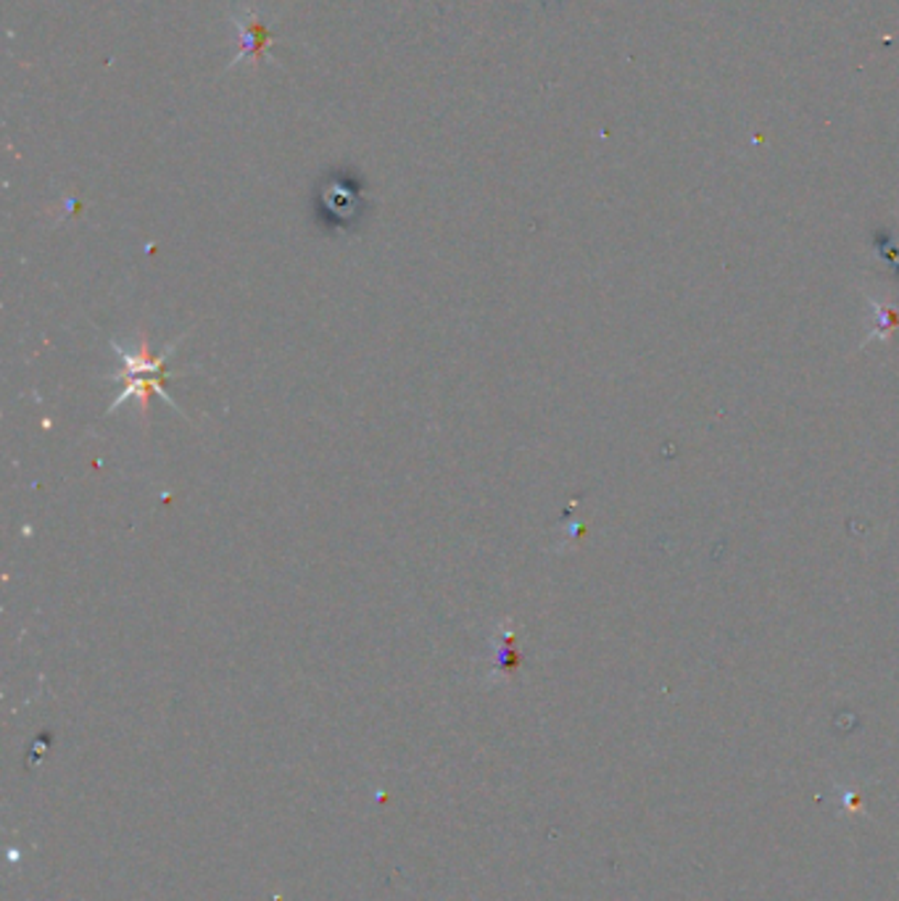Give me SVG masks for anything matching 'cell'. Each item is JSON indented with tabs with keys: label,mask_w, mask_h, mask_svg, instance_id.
Listing matches in <instances>:
<instances>
[{
	"label": "cell",
	"mask_w": 899,
	"mask_h": 901,
	"mask_svg": "<svg viewBox=\"0 0 899 901\" xmlns=\"http://www.w3.org/2000/svg\"><path fill=\"white\" fill-rule=\"evenodd\" d=\"M317 222L328 230L351 232L362 222L364 209H368V196H364L362 179L351 172H330L317 188Z\"/></svg>",
	"instance_id": "cell-1"
},
{
	"label": "cell",
	"mask_w": 899,
	"mask_h": 901,
	"mask_svg": "<svg viewBox=\"0 0 899 901\" xmlns=\"http://www.w3.org/2000/svg\"><path fill=\"white\" fill-rule=\"evenodd\" d=\"M245 19H249V22H243L241 17H232V24H235L238 37H241V53L235 56V62H230V69H232V66L241 64L243 58H249V56L254 58V62H259V58L264 56V51L272 45V32L262 24V19L256 17V11L245 13Z\"/></svg>",
	"instance_id": "cell-2"
}]
</instances>
